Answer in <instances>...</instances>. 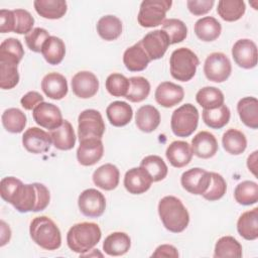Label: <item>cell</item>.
<instances>
[{"label":"cell","mask_w":258,"mask_h":258,"mask_svg":"<svg viewBox=\"0 0 258 258\" xmlns=\"http://www.w3.org/2000/svg\"><path fill=\"white\" fill-rule=\"evenodd\" d=\"M131 246L130 237L124 232H114L107 236L103 243V250L109 256L126 254Z\"/></svg>","instance_id":"28"},{"label":"cell","mask_w":258,"mask_h":258,"mask_svg":"<svg viewBox=\"0 0 258 258\" xmlns=\"http://www.w3.org/2000/svg\"><path fill=\"white\" fill-rule=\"evenodd\" d=\"M215 4L214 0H187L186 6L189 12L196 16H201L210 12Z\"/></svg>","instance_id":"51"},{"label":"cell","mask_w":258,"mask_h":258,"mask_svg":"<svg viewBox=\"0 0 258 258\" xmlns=\"http://www.w3.org/2000/svg\"><path fill=\"white\" fill-rule=\"evenodd\" d=\"M236 202L243 206L254 205L258 202V184L252 180H244L237 184L234 190Z\"/></svg>","instance_id":"39"},{"label":"cell","mask_w":258,"mask_h":258,"mask_svg":"<svg viewBox=\"0 0 258 258\" xmlns=\"http://www.w3.org/2000/svg\"><path fill=\"white\" fill-rule=\"evenodd\" d=\"M169 38V43L181 42L187 35V27L183 21L176 18L165 19L162 23V29Z\"/></svg>","instance_id":"45"},{"label":"cell","mask_w":258,"mask_h":258,"mask_svg":"<svg viewBox=\"0 0 258 258\" xmlns=\"http://www.w3.org/2000/svg\"><path fill=\"white\" fill-rule=\"evenodd\" d=\"M154 97L160 106L171 108L183 100L184 91L179 85L171 82H163L156 88Z\"/></svg>","instance_id":"19"},{"label":"cell","mask_w":258,"mask_h":258,"mask_svg":"<svg viewBox=\"0 0 258 258\" xmlns=\"http://www.w3.org/2000/svg\"><path fill=\"white\" fill-rule=\"evenodd\" d=\"M72 89L77 97L89 99L97 94L99 90V80L93 73L82 71L73 77Z\"/></svg>","instance_id":"17"},{"label":"cell","mask_w":258,"mask_h":258,"mask_svg":"<svg viewBox=\"0 0 258 258\" xmlns=\"http://www.w3.org/2000/svg\"><path fill=\"white\" fill-rule=\"evenodd\" d=\"M232 56L240 68L246 70L255 68L258 59L256 43L248 38L237 40L232 47Z\"/></svg>","instance_id":"11"},{"label":"cell","mask_w":258,"mask_h":258,"mask_svg":"<svg viewBox=\"0 0 258 258\" xmlns=\"http://www.w3.org/2000/svg\"><path fill=\"white\" fill-rule=\"evenodd\" d=\"M222 32L221 23L212 16L200 18L195 23V33L203 41H214Z\"/></svg>","instance_id":"32"},{"label":"cell","mask_w":258,"mask_h":258,"mask_svg":"<svg viewBox=\"0 0 258 258\" xmlns=\"http://www.w3.org/2000/svg\"><path fill=\"white\" fill-rule=\"evenodd\" d=\"M246 5L242 0H220L217 12L220 17L229 22L239 20L245 13Z\"/></svg>","instance_id":"36"},{"label":"cell","mask_w":258,"mask_h":258,"mask_svg":"<svg viewBox=\"0 0 258 258\" xmlns=\"http://www.w3.org/2000/svg\"><path fill=\"white\" fill-rule=\"evenodd\" d=\"M204 73L209 81L223 83L232 73L231 61L225 53L213 52L209 54L205 60Z\"/></svg>","instance_id":"9"},{"label":"cell","mask_w":258,"mask_h":258,"mask_svg":"<svg viewBox=\"0 0 258 258\" xmlns=\"http://www.w3.org/2000/svg\"><path fill=\"white\" fill-rule=\"evenodd\" d=\"M241 121L252 129L258 128V100L255 97L242 98L237 104Z\"/></svg>","instance_id":"30"},{"label":"cell","mask_w":258,"mask_h":258,"mask_svg":"<svg viewBox=\"0 0 258 258\" xmlns=\"http://www.w3.org/2000/svg\"><path fill=\"white\" fill-rule=\"evenodd\" d=\"M152 182L150 174L141 166L129 169L124 176V186L132 195L144 194L150 188Z\"/></svg>","instance_id":"18"},{"label":"cell","mask_w":258,"mask_h":258,"mask_svg":"<svg viewBox=\"0 0 258 258\" xmlns=\"http://www.w3.org/2000/svg\"><path fill=\"white\" fill-rule=\"evenodd\" d=\"M190 147L192 154L203 159L213 157L219 148L215 135L208 131H201L195 135Z\"/></svg>","instance_id":"20"},{"label":"cell","mask_w":258,"mask_h":258,"mask_svg":"<svg viewBox=\"0 0 258 258\" xmlns=\"http://www.w3.org/2000/svg\"><path fill=\"white\" fill-rule=\"evenodd\" d=\"M43 93L52 100H61L68 94L67 79L58 73H49L41 81Z\"/></svg>","instance_id":"22"},{"label":"cell","mask_w":258,"mask_h":258,"mask_svg":"<svg viewBox=\"0 0 258 258\" xmlns=\"http://www.w3.org/2000/svg\"><path fill=\"white\" fill-rule=\"evenodd\" d=\"M0 196L20 213L43 211L50 201L49 190L44 184L39 182L24 184L14 176L1 179Z\"/></svg>","instance_id":"1"},{"label":"cell","mask_w":258,"mask_h":258,"mask_svg":"<svg viewBox=\"0 0 258 258\" xmlns=\"http://www.w3.org/2000/svg\"><path fill=\"white\" fill-rule=\"evenodd\" d=\"M104 145L100 138H87L80 141L77 150V158L80 164L91 166L103 157Z\"/></svg>","instance_id":"16"},{"label":"cell","mask_w":258,"mask_h":258,"mask_svg":"<svg viewBox=\"0 0 258 258\" xmlns=\"http://www.w3.org/2000/svg\"><path fill=\"white\" fill-rule=\"evenodd\" d=\"M102 232L95 223L83 222L75 224L67 234L69 248L80 255L92 250L101 240Z\"/></svg>","instance_id":"3"},{"label":"cell","mask_w":258,"mask_h":258,"mask_svg":"<svg viewBox=\"0 0 258 258\" xmlns=\"http://www.w3.org/2000/svg\"><path fill=\"white\" fill-rule=\"evenodd\" d=\"M3 127L10 133H20L26 125V116L18 108H9L1 116Z\"/></svg>","instance_id":"42"},{"label":"cell","mask_w":258,"mask_h":258,"mask_svg":"<svg viewBox=\"0 0 258 258\" xmlns=\"http://www.w3.org/2000/svg\"><path fill=\"white\" fill-rule=\"evenodd\" d=\"M211 182V173L203 168L194 167L181 174L180 183L182 187L192 195H203Z\"/></svg>","instance_id":"13"},{"label":"cell","mask_w":258,"mask_h":258,"mask_svg":"<svg viewBox=\"0 0 258 258\" xmlns=\"http://www.w3.org/2000/svg\"><path fill=\"white\" fill-rule=\"evenodd\" d=\"M97 32L104 40H115L122 33V22L117 16L105 15L97 23Z\"/></svg>","instance_id":"34"},{"label":"cell","mask_w":258,"mask_h":258,"mask_svg":"<svg viewBox=\"0 0 258 258\" xmlns=\"http://www.w3.org/2000/svg\"><path fill=\"white\" fill-rule=\"evenodd\" d=\"M237 231L245 240L258 238V208L244 212L237 221Z\"/></svg>","instance_id":"26"},{"label":"cell","mask_w":258,"mask_h":258,"mask_svg":"<svg viewBox=\"0 0 258 258\" xmlns=\"http://www.w3.org/2000/svg\"><path fill=\"white\" fill-rule=\"evenodd\" d=\"M1 243L0 245L1 246H4L9 240H10V237H11V230L9 228V226H7L5 224L4 221H1Z\"/></svg>","instance_id":"55"},{"label":"cell","mask_w":258,"mask_h":258,"mask_svg":"<svg viewBox=\"0 0 258 258\" xmlns=\"http://www.w3.org/2000/svg\"><path fill=\"white\" fill-rule=\"evenodd\" d=\"M78 206L84 216L99 218L105 212L106 199L101 191L95 188H88L79 196Z\"/></svg>","instance_id":"10"},{"label":"cell","mask_w":258,"mask_h":258,"mask_svg":"<svg viewBox=\"0 0 258 258\" xmlns=\"http://www.w3.org/2000/svg\"><path fill=\"white\" fill-rule=\"evenodd\" d=\"M196 100L204 109L211 110L222 106L225 97L222 91L216 87H204L197 93Z\"/></svg>","instance_id":"37"},{"label":"cell","mask_w":258,"mask_h":258,"mask_svg":"<svg viewBox=\"0 0 258 258\" xmlns=\"http://www.w3.org/2000/svg\"><path fill=\"white\" fill-rule=\"evenodd\" d=\"M158 215L166 230L180 233L189 223V214L182 202L173 196H166L158 203Z\"/></svg>","instance_id":"2"},{"label":"cell","mask_w":258,"mask_h":258,"mask_svg":"<svg viewBox=\"0 0 258 258\" xmlns=\"http://www.w3.org/2000/svg\"><path fill=\"white\" fill-rule=\"evenodd\" d=\"M202 117L207 126L213 129H221L228 124L231 117L230 109L226 105H222L218 108L206 110L202 112Z\"/></svg>","instance_id":"38"},{"label":"cell","mask_w":258,"mask_h":258,"mask_svg":"<svg viewBox=\"0 0 258 258\" xmlns=\"http://www.w3.org/2000/svg\"><path fill=\"white\" fill-rule=\"evenodd\" d=\"M15 29V15L13 10H0V31L7 33Z\"/></svg>","instance_id":"52"},{"label":"cell","mask_w":258,"mask_h":258,"mask_svg":"<svg viewBox=\"0 0 258 258\" xmlns=\"http://www.w3.org/2000/svg\"><path fill=\"white\" fill-rule=\"evenodd\" d=\"M52 144L59 150H71L76 144V134L72 124L63 120L61 125L50 131Z\"/></svg>","instance_id":"27"},{"label":"cell","mask_w":258,"mask_h":258,"mask_svg":"<svg viewBox=\"0 0 258 258\" xmlns=\"http://www.w3.org/2000/svg\"><path fill=\"white\" fill-rule=\"evenodd\" d=\"M140 166L150 174L153 181H160L164 179L168 172L167 165L158 155L145 156L142 159Z\"/></svg>","instance_id":"43"},{"label":"cell","mask_w":258,"mask_h":258,"mask_svg":"<svg viewBox=\"0 0 258 258\" xmlns=\"http://www.w3.org/2000/svg\"><path fill=\"white\" fill-rule=\"evenodd\" d=\"M130 87L126 99L133 103H139L145 100L150 93V84L143 77H131L129 79Z\"/></svg>","instance_id":"44"},{"label":"cell","mask_w":258,"mask_h":258,"mask_svg":"<svg viewBox=\"0 0 258 258\" xmlns=\"http://www.w3.org/2000/svg\"><path fill=\"white\" fill-rule=\"evenodd\" d=\"M165 155L173 167L180 168L190 162L194 154L190 145L186 141L176 140L168 145Z\"/></svg>","instance_id":"23"},{"label":"cell","mask_w":258,"mask_h":258,"mask_svg":"<svg viewBox=\"0 0 258 258\" xmlns=\"http://www.w3.org/2000/svg\"><path fill=\"white\" fill-rule=\"evenodd\" d=\"M33 5L37 14L46 19H59L68 10L64 0H35Z\"/></svg>","instance_id":"31"},{"label":"cell","mask_w":258,"mask_h":258,"mask_svg":"<svg viewBox=\"0 0 258 258\" xmlns=\"http://www.w3.org/2000/svg\"><path fill=\"white\" fill-rule=\"evenodd\" d=\"M257 151H254L251 155L248 156L247 159V166L249 168V170L252 171V173L254 175H256V160H257Z\"/></svg>","instance_id":"56"},{"label":"cell","mask_w":258,"mask_h":258,"mask_svg":"<svg viewBox=\"0 0 258 258\" xmlns=\"http://www.w3.org/2000/svg\"><path fill=\"white\" fill-rule=\"evenodd\" d=\"M210 173H211L210 185L206 190V192L203 194L202 196L204 197V199L210 202H214L224 197L227 190V183L221 174L217 172H210Z\"/></svg>","instance_id":"48"},{"label":"cell","mask_w":258,"mask_h":258,"mask_svg":"<svg viewBox=\"0 0 258 258\" xmlns=\"http://www.w3.org/2000/svg\"><path fill=\"white\" fill-rule=\"evenodd\" d=\"M135 123L139 130L145 133H150L159 126L160 113L152 105L141 106L136 112Z\"/></svg>","instance_id":"25"},{"label":"cell","mask_w":258,"mask_h":258,"mask_svg":"<svg viewBox=\"0 0 258 258\" xmlns=\"http://www.w3.org/2000/svg\"><path fill=\"white\" fill-rule=\"evenodd\" d=\"M120 179V171L118 167L112 163H106L98 167L93 173V181L95 185L104 189L112 190L117 187Z\"/></svg>","instance_id":"21"},{"label":"cell","mask_w":258,"mask_h":258,"mask_svg":"<svg viewBox=\"0 0 258 258\" xmlns=\"http://www.w3.org/2000/svg\"><path fill=\"white\" fill-rule=\"evenodd\" d=\"M151 257H178L177 249L169 244H162L158 246L152 253Z\"/></svg>","instance_id":"54"},{"label":"cell","mask_w":258,"mask_h":258,"mask_svg":"<svg viewBox=\"0 0 258 258\" xmlns=\"http://www.w3.org/2000/svg\"><path fill=\"white\" fill-rule=\"evenodd\" d=\"M149 61L150 58L142 47L140 41L124 51L123 62L126 69L130 72H141L145 70Z\"/></svg>","instance_id":"24"},{"label":"cell","mask_w":258,"mask_h":258,"mask_svg":"<svg viewBox=\"0 0 258 258\" xmlns=\"http://www.w3.org/2000/svg\"><path fill=\"white\" fill-rule=\"evenodd\" d=\"M41 102H43V97L38 92H35V91L28 92L20 100L21 106L25 110H33Z\"/></svg>","instance_id":"53"},{"label":"cell","mask_w":258,"mask_h":258,"mask_svg":"<svg viewBox=\"0 0 258 258\" xmlns=\"http://www.w3.org/2000/svg\"><path fill=\"white\" fill-rule=\"evenodd\" d=\"M50 134L38 127L28 128L22 136V144L24 148L34 154L44 153L49 150L51 145Z\"/></svg>","instance_id":"15"},{"label":"cell","mask_w":258,"mask_h":258,"mask_svg":"<svg viewBox=\"0 0 258 258\" xmlns=\"http://www.w3.org/2000/svg\"><path fill=\"white\" fill-rule=\"evenodd\" d=\"M140 42L150 60L161 58L170 44L167 34L161 29L148 32Z\"/></svg>","instance_id":"14"},{"label":"cell","mask_w":258,"mask_h":258,"mask_svg":"<svg viewBox=\"0 0 258 258\" xmlns=\"http://www.w3.org/2000/svg\"><path fill=\"white\" fill-rule=\"evenodd\" d=\"M32 117L36 124L50 131L59 127L63 121L59 108L46 102H41L33 109Z\"/></svg>","instance_id":"12"},{"label":"cell","mask_w":258,"mask_h":258,"mask_svg":"<svg viewBox=\"0 0 258 258\" xmlns=\"http://www.w3.org/2000/svg\"><path fill=\"white\" fill-rule=\"evenodd\" d=\"M198 123L199 111L189 103L178 107L171 115V130L177 137H187L191 135L196 131Z\"/></svg>","instance_id":"6"},{"label":"cell","mask_w":258,"mask_h":258,"mask_svg":"<svg viewBox=\"0 0 258 258\" xmlns=\"http://www.w3.org/2000/svg\"><path fill=\"white\" fill-rule=\"evenodd\" d=\"M49 36L50 35L46 29L35 27L25 35V43L30 50L34 52H41L42 45Z\"/></svg>","instance_id":"49"},{"label":"cell","mask_w":258,"mask_h":258,"mask_svg":"<svg viewBox=\"0 0 258 258\" xmlns=\"http://www.w3.org/2000/svg\"><path fill=\"white\" fill-rule=\"evenodd\" d=\"M105 86L110 95L114 97H126L130 87V82L124 75L114 73L108 76Z\"/></svg>","instance_id":"47"},{"label":"cell","mask_w":258,"mask_h":258,"mask_svg":"<svg viewBox=\"0 0 258 258\" xmlns=\"http://www.w3.org/2000/svg\"><path fill=\"white\" fill-rule=\"evenodd\" d=\"M41 53L44 59L52 66L60 63L66 54V45L62 39L50 35L42 45Z\"/></svg>","instance_id":"33"},{"label":"cell","mask_w":258,"mask_h":258,"mask_svg":"<svg viewBox=\"0 0 258 258\" xmlns=\"http://www.w3.org/2000/svg\"><path fill=\"white\" fill-rule=\"evenodd\" d=\"M222 143L224 149L228 153L239 155L246 150L247 138L242 131L230 128L223 134Z\"/></svg>","instance_id":"35"},{"label":"cell","mask_w":258,"mask_h":258,"mask_svg":"<svg viewBox=\"0 0 258 258\" xmlns=\"http://www.w3.org/2000/svg\"><path fill=\"white\" fill-rule=\"evenodd\" d=\"M33 242L45 250H56L61 245V235L55 223L46 216L34 218L29 227Z\"/></svg>","instance_id":"4"},{"label":"cell","mask_w":258,"mask_h":258,"mask_svg":"<svg viewBox=\"0 0 258 258\" xmlns=\"http://www.w3.org/2000/svg\"><path fill=\"white\" fill-rule=\"evenodd\" d=\"M170 0H144L140 4L137 16L138 23L142 27H155L163 23L166 12L170 9Z\"/></svg>","instance_id":"7"},{"label":"cell","mask_w":258,"mask_h":258,"mask_svg":"<svg viewBox=\"0 0 258 258\" xmlns=\"http://www.w3.org/2000/svg\"><path fill=\"white\" fill-rule=\"evenodd\" d=\"M200 64L198 55L186 47H179L172 51L169 58L170 75L180 82L190 81Z\"/></svg>","instance_id":"5"},{"label":"cell","mask_w":258,"mask_h":258,"mask_svg":"<svg viewBox=\"0 0 258 258\" xmlns=\"http://www.w3.org/2000/svg\"><path fill=\"white\" fill-rule=\"evenodd\" d=\"M24 55L21 42L13 37L6 38L0 45V60L18 64Z\"/></svg>","instance_id":"40"},{"label":"cell","mask_w":258,"mask_h":258,"mask_svg":"<svg viewBox=\"0 0 258 258\" xmlns=\"http://www.w3.org/2000/svg\"><path fill=\"white\" fill-rule=\"evenodd\" d=\"M105 123L101 113L95 109L84 110L78 118V135L80 141L87 138H102Z\"/></svg>","instance_id":"8"},{"label":"cell","mask_w":258,"mask_h":258,"mask_svg":"<svg viewBox=\"0 0 258 258\" xmlns=\"http://www.w3.org/2000/svg\"><path fill=\"white\" fill-rule=\"evenodd\" d=\"M106 114L109 122L113 126L122 127L131 121L133 117V110L128 103L115 101L107 107Z\"/></svg>","instance_id":"29"},{"label":"cell","mask_w":258,"mask_h":258,"mask_svg":"<svg viewBox=\"0 0 258 258\" xmlns=\"http://www.w3.org/2000/svg\"><path fill=\"white\" fill-rule=\"evenodd\" d=\"M15 15V29L14 32L18 34H27L32 30L34 24V18L32 15L24 9L13 10Z\"/></svg>","instance_id":"50"},{"label":"cell","mask_w":258,"mask_h":258,"mask_svg":"<svg viewBox=\"0 0 258 258\" xmlns=\"http://www.w3.org/2000/svg\"><path fill=\"white\" fill-rule=\"evenodd\" d=\"M16 63L0 60V87L3 90L13 89L19 82Z\"/></svg>","instance_id":"46"},{"label":"cell","mask_w":258,"mask_h":258,"mask_svg":"<svg viewBox=\"0 0 258 258\" xmlns=\"http://www.w3.org/2000/svg\"><path fill=\"white\" fill-rule=\"evenodd\" d=\"M242 245L232 236H224L221 237L216 245L214 257L222 258V257H242Z\"/></svg>","instance_id":"41"}]
</instances>
